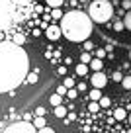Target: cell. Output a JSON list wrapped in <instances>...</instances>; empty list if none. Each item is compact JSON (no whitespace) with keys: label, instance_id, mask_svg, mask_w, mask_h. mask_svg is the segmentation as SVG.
<instances>
[{"label":"cell","instance_id":"cell-6","mask_svg":"<svg viewBox=\"0 0 131 133\" xmlns=\"http://www.w3.org/2000/svg\"><path fill=\"white\" fill-rule=\"evenodd\" d=\"M45 35L51 39V41H57V39L63 35V31H61V25H49V28L45 29Z\"/></svg>","mask_w":131,"mask_h":133},{"label":"cell","instance_id":"cell-25","mask_svg":"<svg viewBox=\"0 0 131 133\" xmlns=\"http://www.w3.org/2000/svg\"><path fill=\"white\" fill-rule=\"evenodd\" d=\"M67 96H69V98H70V100H74V98H78V90H76V88H70V90H69V92H67Z\"/></svg>","mask_w":131,"mask_h":133},{"label":"cell","instance_id":"cell-9","mask_svg":"<svg viewBox=\"0 0 131 133\" xmlns=\"http://www.w3.org/2000/svg\"><path fill=\"white\" fill-rule=\"evenodd\" d=\"M127 117V112L123 108H117V110H114V119H117V121H123Z\"/></svg>","mask_w":131,"mask_h":133},{"label":"cell","instance_id":"cell-31","mask_svg":"<svg viewBox=\"0 0 131 133\" xmlns=\"http://www.w3.org/2000/svg\"><path fill=\"white\" fill-rule=\"evenodd\" d=\"M76 90H78V92H86V84H84V82H78V84H76Z\"/></svg>","mask_w":131,"mask_h":133},{"label":"cell","instance_id":"cell-29","mask_svg":"<svg viewBox=\"0 0 131 133\" xmlns=\"http://www.w3.org/2000/svg\"><path fill=\"white\" fill-rule=\"evenodd\" d=\"M35 116L43 117V116H45V108H41V106H39V108H35Z\"/></svg>","mask_w":131,"mask_h":133},{"label":"cell","instance_id":"cell-32","mask_svg":"<svg viewBox=\"0 0 131 133\" xmlns=\"http://www.w3.org/2000/svg\"><path fill=\"white\" fill-rule=\"evenodd\" d=\"M37 133H55V131H53L51 127H43V129H39Z\"/></svg>","mask_w":131,"mask_h":133},{"label":"cell","instance_id":"cell-18","mask_svg":"<svg viewBox=\"0 0 131 133\" xmlns=\"http://www.w3.org/2000/svg\"><path fill=\"white\" fill-rule=\"evenodd\" d=\"M92 59H94V57H90V53H88V51L80 55V63H86V65H90V63H92Z\"/></svg>","mask_w":131,"mask_h":133},{"label":"cell","instance_id":"cell-14","mask_svg":"<svg viewBox=\"0 0 131 133\" xmlns=\"http://www.w3.org/2000/svg\"><path fill=\"white\" fill-rule=\"evenodd\" d=\"M37 78H39V75H37V71H33V72H29V75H28L25 82H28V84H35V82H37Z\"/></svg>","mask_w":131,"mask_h":133},{"label":"cell","instance_id":"cell-13","mask_svg":"<svg viewBox=\"0 0 131 133\" xmlns=\"http://www.w3.org/2000/svg\"><path fill=\"white\" fill-rule=\"evenodd\" d=\"M63 2H65V0H45V4L49 6V8H61Z\"/></svg>","mask_w":131,"mask_h":133},{"label":"cell","instance_id":"cell-3","mask_svg":"<svg viewBox=\"0 0 131 133\" xmlns=\"http://www.w3.org/2000/svg\"><path fill=\"white\" fill-rule=\"evenodd\" d=\"M88 16L96 24H106L114 16V6H112L110 0H94L88 8Z\"/></svg>","mask_w":131,"mask_h":133},{"label":"cell","instance_id":"cell-11","mask_svg":"<svg viewBox=\"0 0 131 133\" xmlns=\"http://www.w3.org/2000/svg\"><path fill=\"white\" fill-rule=\"evenodd\" d=\"M88 96H90L92 102H100V98H102V92H100V88H92Z\"/></svg>","mask_w":131,"mask_h":133},{"label":"cell","instance_id":"cell-8","mask_svg":"<svg viewBox=\"0 0 131 133\" xmlns=\"http://www.w3.org/2000/svg\"><path fill=\"white\" fill-rule=\"evenodd\" d=\"M102 66H104L102 59H98V57H94V59H92V63H90V69H92V71H94V72L102 71Z\"/></svg>","mask_w":131,"mask_h":133},{"label":"cell","instance_id":"cell-5","mask_svg":"<svg viewBox=\"0 0 131 133\" xmlns=\"http://www.w3.org/2000/svg\"><path fill=\"white\" fill-rule=\"evenodd\" d=\"M90 84H92L94 88H100V90H102V88L108 84V76L104 75L102 71H98V72H94V75L90 76Z\"/></svg>","mask_w":131,"mask_h":133},{"label":"cell","instance_id":"cell-20","mask_svg":"<svg viewBox=\"0 0 131 133\" xmlns=\"http://www.w3.org/2000/svg\"><path fill=\"white\" fill-rule=\"evenodd\" d=\"M114 29H115V31H123V29H125L123 20H115V22H114Z\"/></svg>","mask_w":131,"mask_h":133},{"label":"cell","instance_id":"cell-7","mask_svg":"<svg viewBox=\"0 0 131 133\" xmlns=\"http://www.w3.org/2000/svg\"><path fill=\"white\" fill-rule=\"evenodd\" d=\"M49 102L53 108H57V106H63V96L61 94H51L49 96Z\"/></svg>","mask_w":131,"mask_h":133},{"label":"cell","instance_id":"cell-28","mask_svg":"<svg viewBox=\"0 0 131 133\" xmlns=\"http://www.w3.org/2000/svg\"><path fill=\"white\" fill-rule=\"evenodd\" d=\"M121 8L123 10H131V0H123V2H121Z\"/></svg>","mask_w":131,"mask_h":133},{"label":"cell","instance_id":"cell-2","mask_svg":"<svg viewBox=\"0 0 131 133\" xmlns=\"http://www.w3.org/2000/svg\"><path fill=\"white\" fill-rule=\"evenodd\" d=\"M61 31L69 41L84 43L92 33V18L80 10L67 12L61 20Z\"/></svg>","mask_w":131,"mask_h":133},{"label":"cell","instance_id":"cell-27","mask_svg":"<svg viewBox=\"0 0 131 133\" xmlns=\"http://www.w3.org/2000/svg\"><path fill=\"white\" fill-rule=\"evenodd\" d=\"M84 49H86V51H92V49H94V45H92L90 39H86V41H84Z\"/></svg>","mask_w":131,"mask_h":133},{"label":"cell","instance_id":"cell-1","mask_svg":"<svg viewBox=\"0 0 131 133\" xmlns=\"http://www.w3.org/2000/svg\"><path fill=\"white\" fill-rule=\"evenodd\" d=\"M29 75V57L22 45L0 41V92H10L25 82Z\"/></svg>","mask_w":131,"mask_h":133},{"label":"cell","instance_id":"cell-19","mask_svg":"<svg viewBox=\"0 0 131 133\" xmlns=\"http://www.w3.org/2000/svg\"><path fill=\"white\" fill-rule=\"evenodd\" d=\"M100 102H90V106H88V112H92V114H96V112H100Z\"/></svg>","mask_w":131,"mask_h":133},{"label":"cell","instance_id":"cell-12","mask_svg":"<svg viewBox=\"0 0 131 133\" xmlns=\"http://www.w3.org/2000/svg\"><path fill=\"white\" fill-rule=\"evenodd\" d=\"M33 125H35V127H39V129L47 127V125H45V117H41V116H35V119H33Z\"/></svg>","mask_w":131,"mask_h":133},{"label":"cell","instance_id":"cell-33","mask_svg":"<svg viewBox=\"0 0 131 133\" xmlns=\"http://www.w3.org/2000/svg\"><path fill=\"white\" fill-rule=\"evenodd\" d=\"M129 59H131V49H129Z\"/></svg>","mask_w":131,"mask_h":133},{"label":"cell","instance_id":"cell-15","mask_svg":"<svg viewBox=\"0 0 131 133\" xmlns=\"http://www.w3.org/2000/svg\"><path fill=\"white\" fill-rule=\"evenodd\" d=\"M63 16H65V14L61 12V8H51V18H55V20H63Z\"/></svg>","mask_w":131,"mask_h":133},{"label":"cell","instance_id":"cell-30","mask_svg":"<svg viewBox=\"0 0 131 133\" xmlns=\"http://www.w3.org/2000/svg\"><path fill=\"white\" fill-rule=\"evenodd\" d=\"M114 80H115V82H121V80H123V75H121V72H114Z\"/></svg>","mask_w":131,"mask_h":133},{"label":"cell","instance_id":"cell-10","mask_svg":"<svg viewBox=\"0 0 131 133\" xmlns=\"http://www.w3.org/2000/svg\"><path fill=\"white\" fill-rule=\"evenodd\" d=\"M88 69H90V65L80 63V65H76V75H78V76H84L86 72H88Z\"/></svg>","mask_w":131,"mask_h":133},{"label":"cell","instance_id":"cell-22","mask_svg":"<svg viewBox=\"0 0 131 133\" xmlns=\"http://www.w3.org/2000/svg\"><path fill=\"white\" fill-rule=\"evenodd\" d=\"M110 104H112V100L108 98V96H102V98H100V106H102V108H110Z\"/></svg>","mask_w":131,"mask_h":133},{"label":"cell","instance_id":"cell-26","mask_svg":"<svg viewBox=\"0 0 131 133\" xmlns=\"http://www.w3.org/2000/svg\"><path fill=\"white\" fill-rule=\"evenodd\" d=\"M108 55V49H96V57L98 59H104Z\"/></svg>","mask_w":131,"mask_h":133},{"label":"cell","instance_id":"cell-34","mask_svg":"<svg viewBox=\"0 0 131 133\" xmlns=\"http://www.w3.org/2000/svg\"><path fill=\"white\" fill-rule=\"evenodd\" d=\"M129 123H131V116H129Z\"/></svg>","mask_w":131,"mask_h":133},{"label":"cell","instance_id":"cell-16","mask_svg":"<svg viewBox=\"0 0 131 133\" xmlns=\"http://www.w3.org/2000/svg\"><path fill=\"white\" fill-rule=\"evenodd\" d=\"M55 116L57 117H65L67 116V108L65 106H57V108H55Z\"/></svg>","mask_w":131,"mask_h":133},{"label":"cell","instance_id":"cell-24","mask_svg":"<svg viewBox=\"0 0 131 133\" xmlns=\"http://www.w3.org/2000/svg\"><path fill=\"white\" fill-rule=\"evenodd\" d=\"M25 41V37L24 35H22V33H16V35H14V43H18V45H22V43Z\"/></svg>","mask_w":131,"mask_h":133},{"label":"cell","instance_id":"cell-21","mask_svg":"<svg viewBox=\"0 0 131 133\" xmlns=\"http://www.w3.org/2000/svg\"><path fill=\"white\" fill-rule=\"evenodd\" d=\"M121 86L125 88V90H131V75H129V76H123V80H121Z\"/></svg>","mask_w":131,"mask_h":133},{"label":"cell","instance_id":"cell-17","mask_svg":"<svg viewBox=\"0 0 131 133\" xmlns=\"http://www.w3.org/2000/svg\"><path fill=\"white\" fill-rule=\"evenodd\" d=\"M123 24H125V29H129V31H131V10H127L125 18H123Z\"/></svg>","mask_w":131,"mask_h":133},{"label":"cell","instance_id":"cell-4","mask_svg":"<svg viewBox=\"0 0 131 133\" xmlns=\"http://www.w3.org/2000/svg\"><path fill=\"white\" fill-rule=\"evenodd\" d=\"M4 133H35V125L29 121H16V123L8 125Z\"/></svg>","mask_w":131,"mask_h":133},{"label":"cell","instance_id":"cell-23","mask_svg":"<svg viewBox=\"0 0 131 133\" xmlns=\"http://www.w3.org/2000/svg\"><path fill=\"white\" fill-rule=\"evenodd\" d=\"M63 84H65V86H67V88H69V90H70V88H74V80H73V78H70V76H67V78H65V80H63Z\"/></svg>","mask_w":131,"mask_h":133}]
</instances>
